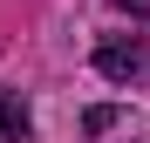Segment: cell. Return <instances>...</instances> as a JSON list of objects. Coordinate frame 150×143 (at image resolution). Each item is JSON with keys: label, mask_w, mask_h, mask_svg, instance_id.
Segmentation results:
<instances>
[{"label": "cell", "mask_w": 150, "mask_h": 143, "mask_svg": "<svg viewBox=\"0 0 150 143\" xmlns=\"http://www.w3.org/2000/svg\"><path fill=\"white\" fill-rule=\"evenodd\" d=\"M137 68H143V41L137 34L96 41V75H103V82H137Z\"/></svg>", "instance_id": "cell-1"}, {"label": "cell", "mask_w": 150, "mask_h": 143, "mask_svg": "<svg viewBox=\"0 0 150 143\" xmlns=\"http://www.w3.org/2000/svg\"><path fill=\"white\" fill-rule=\"evenodd\" d=\"M82 130H89V143H137V116H130V109L96 102V109L82 116Z\"/></svg>", "instance_id": "cell-2"}, {"label": "cell", "mask_w": 150, "mask_h": 143, "mask_svg": "<svg viewBox=\"0 0 150 143\" xmlns=\"http://www.w3.org/2000/svg\"><path fill=\"white\" fill-rule=\"evenodd\" d=\"M28 136V109H21V95L0 89V143H21Z\"/></svg>", "instance_id": "cell-3"}, {"label": "cell", "mask_w": 150, "mask_h": 143, "mask_svg": "<svg viewBox=\"0 0 150 143\" xmlns=\"http://www.w3.org/2000/svg\"><path fill=\"white\" fill-rule=\"evenodd\" d=\"M116 7H130V14H143V20H150V0H116Z\"/></svg>", "instance_id": "cell-4"}]
</instances>
